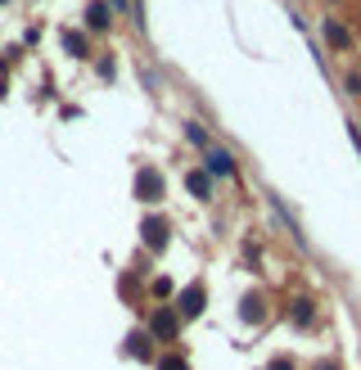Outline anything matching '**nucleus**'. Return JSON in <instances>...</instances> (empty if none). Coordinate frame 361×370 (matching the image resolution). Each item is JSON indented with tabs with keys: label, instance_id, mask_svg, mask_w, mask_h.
<instances>
[{
	"label": "nucleus",
	"instance_id": "15",
	"mask_svg": "<svg viewBox=\"0 0 361 370\" xmlns=\"http://www.w3.org/2000/svg\"><path fill=\"white\" fill-rule=\"evenodd\" d=\"M343 86H348V95H361V77L348 73V77H343Z\"/></svg>",
	"mask_w": 361,
	"mask_h": 370
},
{
	"label": "nucleus",
	"instance_id": "2",
	"mask_svg": "<svg viewBox=\"0 0 361 370\" xmlns=\"http://www.w3.org/2000/svg\"><path fill=\"white\" fill-rule=\"evenodd\" d=\"M163 195H167V185H163V176H158V167H140V172H136V199L158 204Z\"/></svg>",
	"mask_w": 361,
	"mask_h": 370
},
{
	"label": "nucleus",
	"instance_id": "11",
	"mask_svg": "<svg viewBox=\"0 0 361 370\" xmlns=\"http://www.w3.org/2000/svg\"><path fill=\"white\" fill-rule=\"evenodd\" d=\"M127 352H132V357H140V361H149V357H153L149 334H132V338H127Z\"/></svg>",
	"mask_w": 361,
	"mask_h": 370
},
{
	"label": "nucleus",
	"instance_id": "19",
	"mask_svg": "<svg viewBox=\"0 0 361 370\" xmlns=\"http://www.w3.org/2000/svg\"><path fill=\"white\" fill-rule=\"evenodd\" d=\"M0 5H5V0H0Z\"/></svg>",
	"mask_w": 361,
	"mask_h": 370
},
{
	"label": "nucleus",
	"instance_id": "16",
	"mask_svg": "<svg viewBox=\"0 0 361 370\" xmlns=\"http://www.w3.org/2000/svg\"><path fill=\"white\" fill-rule=\"evenodd\" d=\"M271 370H294V361H289V357H275V361H271Z\"/></svg>",
	"mask_w": 361,
	"mask_h": 370
},
{
	"label": "nucleus",
	"instance_id": "10",
	"mask_svg": "<svg viewBox=\"0 0 361 370\" xmlns=\"http://www.w3.org/2000/svg\"><path fill=\"white\" fill-rule=\"evenodd\" d=\"M289 307H294V312H289V316H294V325H298V330H307V325H312V316H316V307H312V298H294V303H289Z\"/></svg>",
	"mask_w": 361,
	"mask_h": 370
},
{
	"label": "nucleus",
	"instance_id": "4",
	"mask_svg": "<svg viewBox=\"0 0 361 370\" xmlns=\"http://www.w3.org/2000/svg\"><path fill=\"white\" fill-rule=\"evenodd\" d=\"M208 176H235L240 172V163H235V153L230 149H212L208 145V167H203Z\"/></svg>",
	"mask_w": 361,
	"mask_h": 370
},
{
	"label": "nucleus",
	"instance_id": "14",
	"mask_svg": "<svg viewBox=\"0 0 361 370\" xmlns=\"http://www.w3.org/2000/svg\"><path fill=\"white\" fill-rule=\"evenodd\" d=\"M158 370H190V361L172 352V357H163V361H158Z\"/></svg>",
	"mask_w": 361,
	"mask_h": 370
},
{
	"label": "nucleus",
	"instance_id": "7",
	"mask_svg": "<svg viewBox=\"0 0 361 370\" xmlns=\"http://www.w3.org/2000/svg\"><path fill=\"white\" fill-rule=\"evenodd\" d=\"M325 41H329V50H348L352 36H348V27H343L339 18H325Z\"/></svg>",
	"mask_w": 361,
	"mask_h": 370
},
{
	"label": "nucleus",
	"instance_id": "3",
	"mask_svg": "<svg viewBox=\"0 0 361 370\" xmlns=\"http://www.w3.org/2000/svg\"><path fill=\"white\" fill-rule=\"evenodd\" d=\"M203 307H208V289H203V284H190V289H181V298H176V312L186 316V321L203 316Z\"/></svg>",
	"mask_w": 361,
	"mask_h": 370
},
{
	"label": "nucleus",
	"instance_id": "6",
	"mask_svg": "<svg viewBox=\"0 0 361 370\" xmlns=\"http://www.w3.org/2000/svg\"><path fill=\"white\" fill-rule=\"evenodd\" d=\"M186 190H190L195 199H212V176L195 167V172H186Z\"/></svg>",
	"mask_w": 361,
	"mask_h": 370
},
{
	"label": "nucleus",
	"instance_id": "17",
	"mask_svg": "<svg viewBox=\"0 0 361 370\" xmlns=\"http://www.w3.org/2000/svg\"><path fill=\"white\" fill-rule=\"evenodd\" d=\"M316 370H339V361H321V366Z\"/></svg>",
	"mask_w": 361,
	"mask_h": 370
},
{
	"label": "nucleus",
	"instance_id": "9",
	"mask_svg": "<svg viewBox=\"0 0 361 370\" xmlns=\"http://www.w3.org/2000/svg\"><path fill=\"white\" fill-rule=\"evenodd\" d=\"M240 321H249V325H258V321H262V294H244Z\"/></svg>",
	"mask_w": 361,
	"mask_h": 370
},
{
	"label": "nucleus",
	"instance_id": "18",
	"mask_svg": "<svg viewBox=\"0 0 361 370\" xmlns=\"http://www.w3.org/2000/svg\"><path fill=\"white\" fill-rule=\"evenodd\" d=\"M113 10H132V0H113Z\"/></svg>",
	"mask_w": 361,
	"mask_h": 370
},
{
	"label": "nucleus",
	"instance_id": "1",
	"mask_svg": "<svg viewBox=\"0 0 361 370\" xmlns=\"http://www.w3.org/2000/svg\"><path fill=\"white\" fill-rule=\"evenodd\" d=\"M140 235H145V249H149V253H163L167 240H172V221H167V217H145L140 221Z\"/></svg>",
	"mask_w": 361,
	"mask_h": 370
},
{
	"label": "nucleus",
	"instance_id": "13",
	"mask_svg": "<svg viewBox=\"0 0 361 370\" xmlns=\"http://www.w3.org/2000/svg\"><path fill=\"white\" fill-rule=\"evenodd\" d=\"M64 45L73 50L77 59H86V36H77V32H64Z\"/></svg>",
	"mask_w": 361,
	"mask_h": 370
},
{
	"label": "nucleus",
	"instance_id": "8",
	"mask_svg": "<svg viewBox=\"0 0 361 370\" xmlns=\"http://www.w3.org/2000/svg\"><path fill=\"white\" fill-rule=\"evenodd\" d=\"M109 5H104V0H90L86 5V27H95V32H104V27H109Z\"/></svg>",
	"mask_w": 361,
	"mask_h": 370
},
{
	"label": "nucleus",
	"instance_id": "5",
	"mask_svg": "<svg viewBox=\"0 0 361 370\" xmlns=\"http://www.w3.org/2000/svg\"><path fill=\"white\" fill-rule=\"evenodd\" d=\"M149 330H153V338H163V343H172L176 338V330H181V316L176 312H153V321H149Z\"/></svg>",
	"mask_w": 361,
	"mask_h": 370
},
{
	"label": "nucleus",
	"instance_id": "12",
	"mask_svg": "<svg viewBox=\"0 0 361 370\" xmlns=\"http://www.w3.org/2000/svg\"><path fill=\"white\" fill-rule=\"evenodd\" d=\"M186 140H190V145H203V149H208V127H199V122H186Z\"/></svg>",
	"mask_w": 361,
	"mask_h": 370
}]
</instances>
